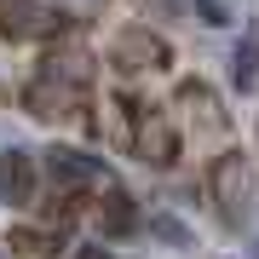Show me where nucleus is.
I'll return each instance as SVG.
<instances>
[{
  "instance_id": "423d86ee",
  "label": "nucleus",
  "mask_w": 259,
  "mask_h": 259,
  "mask_svg": "<svg viewBox=\"0 0 259 259\" xmlns=\"http://www.w3.org/2000/svg\"><path fill=\"white\" fill-rule=\"evenodd\" d=\"M144 231L156 236L161 248H179V253H185V248H196V231H190L185 219H173V213H150V219H144Z\"/></svg>"
},
{
  "instance_id": "0eeeda50",
  "label": "nucleus",
  "mask_w": 259,
  "mask_h": 259,
  "mask_svg": "<svg viewBox=\"0 0 259 259\" xmlns=\"http://www.w3.org/2000/svg\"><path fill=\"white\" fill-rule=\"evenodd\" d=\"M253 75H259V40H242L236 58H231V81L248 93V87H253Z\"/></svg>"
},
{
  "instance_id": "6e6552de",
  "label": "nucleus",
  "mask_w": 259,
  "mask_h": 259,
  "mask_svg": "<svg viewBox=\"0 0 259 259\" xmlns=\"http://www.w3.org/2000/svg\"><path fill=\"white\" fill-rule=\"evenodd\" d=\"M75 259H110V248L104 242H87V248H75Z\"/></svg>"
},
{
  "instance_id": "f03ea898",
  "label": "nucleus",
  "mask_w": 259,
  "mask_h": 259,
  "mask_svg": "<svg viewBox=\"0 0 259 259\" xmlns=\"http://www.w3.org/2000/svg\"><path fill=\"white\" fill-rule=\"evenodd\" d=\"M35 190H40V167L29 150H0V202L6 207H29L35 202Z\"/></svg>"
},
{
  "instance_id": "20e7f679",
  "label": "nucleus",
  "mask_w": 259,
  "mask_h": 259,
  "mask_svg": "<svg viewBox=\"0 0 259 259\" xmlns=\"http://www.w3.org/2000/svg\"><path fill=\"white\" fill-rule=\"evenodd\" d=\"M133 231H144V213L133 207L127 190H110L104 207H98V236L104 242H121V236H133Z\"/></svg>"
},
{
  "instance_id": "39448f33",
  "label": "nucleus",
  "mask_w": 259,
  "mask_h": 259,
  "mask_svg": "<svg viewBox=\"0 0 259 259\" xmlns=\"http://www.w3.org/2000/svg\"><path fill=\"white\" fill-rule=\"evenodd\" d=\"M150 58H156V64H167V47L150 35V29H127V35L115 40V69H127V75H133V69H144Z\"/></svg>"
},
{
  "instance_id": "7ed1b4c3",
  "label": "nucleus",
  "mask_w": 259,
  "mask_h": 259,
  "mask_svg": "<svg viewBox=\"0 0 259 259\" xmlns=\"http://www.w3.org/2000/svg\"><path fill=\"white\" fill-rule=\"evenodd\" d=\"M40 167H47V179H52L58 190H87V185H98V173H104L98 156H87V150H64V144H52Z\"/></svg>"
},
{
  "instance_id": "f257e3e1",
  "label": "nucleus",
  "mask_w": 259,
  "mask_h": 259,
  "mask_svg": "<svg viewBox=\"0 0 259 259\" xmlns=\"http://www.w3.org/2000/svg\"><path fill=\"white\" fill-rule=\"evenodd\" d=\"M207 190L213 202H219V219L231 225V231H242V219H248V161H242V150H225V156L207 161Z\"/></svg>"
}]
</instances>
